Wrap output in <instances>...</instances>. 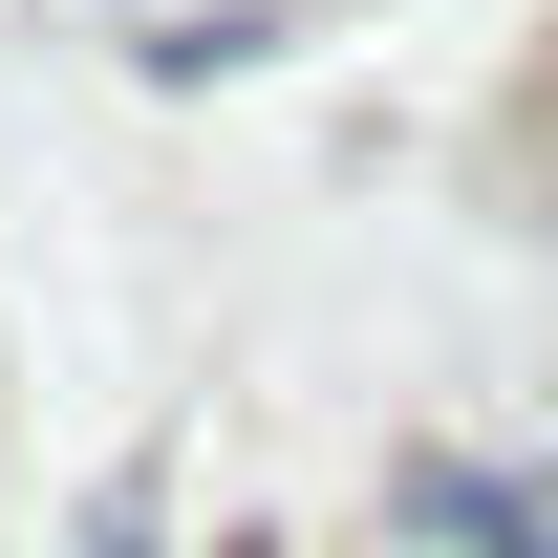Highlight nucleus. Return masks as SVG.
I'll return each mask as SVG.
<instances>
[{
	"label": "nucleus",
	"mask_w": 558,
	"mask_h": 558,
	"mask_svg": "<svg viewBox=\"0 0 558 558\" xmlns=\"http://www.w3.org/2000/svg\"><path fill=\"white\" fill-rule=\"evenodd\" d=\"M86 558H150V473H130V494H86Z\"/></svg>",
	"instance_id": "obj_2"
},
{
	"label": "nucleus",
	"mask_w": 558,
	"mask_h": 558,
	"mask_svg": "<svg viewBox=\"0 0 558 558\" xmlns=\"http://www.w3.org/2000/svg\"><path fill=\"white\" fill-rule=\"evenodd\" d=\"M409 515H429L451 558H558V494H537V473H451V451H429V473H409Z\"/></svg>",
	"instance_id": "obj_1"
}]
</instances>
